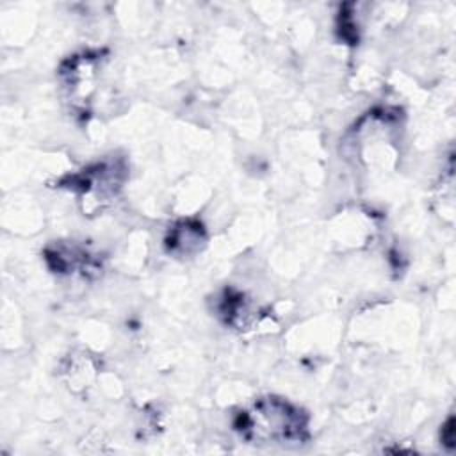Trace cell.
Masks as SVG:
<instances>
[{"mask_svg": "<svg viewBox=\"0 0 456 456\" xmlns=\"http://www.w3.org/2000/svg\"><path fill=\"white\" fill-rule=\"evenodd\" d=\"M235 429L248 440L301 442L306 438V415L281 399L267 397L240 411Z\"/></svg>", "mask_w": 456, "mask_h": 456, "instance_id": "1", "label": "cell"}, {"mask_svg": "<svg viewBox=\"0 0 456 456\" xmlns=\"http://www.w3.org/2000/svg\"><path fill=\"white\" fill-rule=\"evenodd\" d=\"M442 444L451 451L454 445V419L449 417L445 426L442 428Z\"/></svg>", "mask_w": 456, "mask_h": 456, "instance_id": "2", "label": "cell"}]
</instances>
